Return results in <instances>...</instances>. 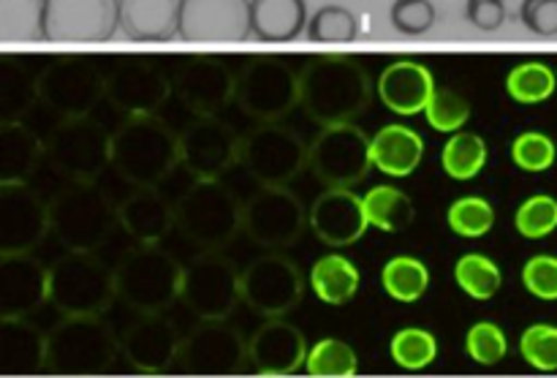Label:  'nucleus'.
Returning a JSON list of instances; mask_svg holds the SVG:
<instances>
[{
	"label": "nucleus",
	"mask_w": 557,
	"mask_h": 378,
	"mask_svg": "<svg viewBox=\"0 0 557 378\" xmlns=\"http://www.w3.org/2000/svg\"><path fill=\"white\" fill-rule=\"evenodd\" d=\"M370 93L368 71L346 54L313 58L299 74V103L324 129L359 118L368 109Z\"/></svg>",
	"instance_id": "nucleus-1"
},
{
	"label": "nucleus",
	"mask_w": 557,
	"mask_h": 378,
	"mask_svg": "<svg viewBox=\"0 0 557 378\" xmlns=\"http://www.w3.org/2000/svg\"><path fill=\"white\" fill-rule=\"evenodd\" d=\"M180 163V134L158 114L128 118L112 134V169L134 188H161Z\"/></svg>",
	"instance_id": "nucleus-2"
},
{
	"label": "nucleus",
	"mask_w": 557,
	"mask_h": 378,
	"mask_svg": "<svg viewBox=\"0 0 557 378\" xmlns=\"http://www.w3.org/2000/svg\"><path fill=\"white\" fill-rule=\"evenodd\" d=\"M114 227H117V207L98 183L69 180L49 199V232L65 251L96 254Z\"/></svg>",
	"instance_id": "nucleus-3"
},
{
	"label": "nucleus",
	"mask_w": 557,
	"mask_h": 378,
	"mask_svg": "<svg viewBox=\"0 0 557 378\" xmlns=\"http://www.w3.org/2000/svg\"><path fill=\"white\" fill-rule=\"evenodd\" d=\"M183 270L161 245H136L114 265L117 297L136 314H166L183 292Z\"/></svg>",
	"instance_id": "nucleus-4"
},
{
	"label": "nucleus",
	"mask_w": 557,
	"mask_h": 378,
	"mask_svg": "<svg viewBox=\"0 0 557 378\" xmlns=\"http://www.w3.org/2000/svg\"><path fill=\"white\" fill-rule=\"evenodd\" d=\"M185 237L201 251H223L243 229V202L223 180H196L174 199Z\"/></svg>",
	"instance_id": "nucleus-5"
},
{
	"label": "nucleus",
	"mask_w": 557,
	"mask_h": 378,
	"mask_svg": "<svg viewBox=\"0 0 557 378\" xmlns=\"http://www.w3.org/2000/svg\"><path fill=\"white\" fill-rule=\"evenodd\" d=\"M117 352V341L101 316H65L47 336V370L58 376L107 374Z\"/></svg>",
	"instance_id": "nucleus-6"
},
{
	"label": "nucleus",
	"mask_w": 557,
	"mask_h": 378,
	"mask_svg": "<svg viewBox=\"0 0 557 378\" xmlns=\"http://www.w3.org/2000/svg\"><path fill=\"white\" fill-rule=\"evenodd\" d=\"M114 297V267L96 254L69 251L49 267V303L63 316H101Z\"/></svg>",
	"instance_id": "nucleus-7"
},
{
	"label": "nucleus",
	"mask_w": 557,
	"mask_h": 378,
	"mask_svg": "<svg viewBox=\"0 0 557 378\" xmlns=\"http://www.w3.org/2000/svg\"><path fill=\"white\" fill-rule=\"evenodd\" d=\"M47 161L69 180L98 183L112 167V134L92 114L58 120L44 139Z\"/></svg>",
	"instance_id": "nucleus-8"
},
{
	"label": "nucleus",
	"mask_w": 557,
	"mask_h": 378,
	"mask_svg": "<svg viewBox=\"0 0 557 378\" xmlns=\"http://www.w3.org/2000/svg\"><path fill=\"white\" fill-rule=\"evenodd\" d=\"M310 145L281 123H259L239 139V163L261 185H288L308 167Z\"/></svg>",
	"instance_id": "nucleus-9"
},
{
	"label": "nucleus",
	"mask_w": 557,
	"mask_h": 378,
	"mask_svg": "<svg viewBox=\"0 0 557 378\" xmlns=\"http://www.w3.org/2000/svg\"><path fill=\"white\" fill-rule=\"evenodd\" d=\"M107 98V76L85 58H54L38 74V103L58 120L87 118Z\"/></svg>",
	"instance_id": "nucleus-10"
},
{
	"label": "nucleus",
	"mask_w": 557,
	"mask_h": 378,
	"mask_svg": "<svg viewBox=\"0 0 557 378\" xmlns=\"http://www.w3.org/2000/svg\"><path fill=\"white\" fill-rule=\"evenodd\" d=\"M234 101L256 123H281L299 103V74L286 60L253 58L239 71Z\"/></svg>",
	"instance_id": "nucleus-11"
},
{
	"label": "nucleus",
	"mask_w": 557,
	"mask_h": 378,
	"mask_svg": "<svg viewBox=\"0 0 557 378\" xmlns=\"http://www.w3.org/2000/svg\"><path fill=\"white\" fill-rule=\"evenodd\" d=\"M308 223V210L288 185H261L243 205V232L264 251L292 248Z\"/></svg>",
	"instance_id": "nucleus-12"
},
{
	"label": "nucleus",
	"mask_w": 557,
	"mask_h": 378,
	"mask_svg": "<svg viewBox=\"0 0 557 378\" xmlns=\"http://www.w3.org/2000/svg\"><path fill=\"white\" fill-rule=\"evenodd\" d=\"M180 300L185 308L201 321L228 319L243 300L239 294V272L221 251H201L183 270V292Z\"/></svg>",
	"instance_id": "nucleus-13"
},
{
	"label": "nucleus",
	"mask_w": 557,
	"mask_h": 378,
	"mask_svg": "<svg viewBox=\"0 0 557 378\" xmlns=\"http://www.w3.org/2000/svg\"><path fill=\"white\" fill-rule=\"evenodd\" d=\"M308 167L326 188H351L373 169L368 134L354 123L326 125L310 145Z\"/></svg>",
	"instance_id": "nucleus-14"
},
{
	"label": "nucleus",
	"mask_w": 557,
	"mask_h": 378,
	"mask_svg": "<svg viewBox=\"0 0 557 378\" xmlns=\"http://www.w3.org/2000/svg\"><path fill=\"white\" fill-rule=\"evenodd\" d=\"M239 294L253 314L264 319H283L299 305L305 283L297 265L272 251L239 272Z\"/></svg>",
	"instance_id": "nucleus-15"
},
{
	"label": "nucleus",
	"mask_w": 557,
	"mask_h": 378,
	"mask_svg": "<svg viewBox=\"0 0 557 378\" xmlns=\"http://www.w3.org/2000/svg\"><path fill=\"white\" fill-rule=\"evenodd\" d=\"M120 27V0H47L44 41L103 44Z\"/></svg>",
	"instance_id": "nucleus-16"
},
{
	"label": "nucleus",
	"mask_w": 557,
	"mask_h": 378,
	"mask_svg": "<svg viewBox=\"0 0 557 378\" xmlns=\"http://www.w3.org/2000/svg\"><path fill=\"white\" fill-rule=\"evenodd\" d=\"M180 363L194 376H234L243 374L248 359V343L237 327L226 319L201 321L180 346Z\"/></svg>",
	"instance_id": "nucleus-17"
},
{
	"label": "nucleus",
	"mask_w": 557,
	"mask_h": 378,
	"mask_svg": "<svg viewBox=\"0 0 557 378\" xmlns=\"http://www.w3.org/2000/svg\"><path fill=\"white\" fill-rule=\"evenodd\" d=\"M49 234V202L30 183L0 185V256L30 254Z\"/></svg>",
	"instance_id": "nucleus-18"
},
{
	"label": "nucleus",
	"mask_w": 557,
	"mask_h": 378,
	"mask_svg": "<svg viewBox=\"0 0 557 378\" xmlns=\"http://www.w3.org/2000/svg\"><path fill=\"white\" fill-rule=\"evenodd\" d=\"M239 139L218 114L196 118L180 134V163L196 180H221L239 161Z\"/></svg>",
	"instance_id": "nucleus-19"
},
{
	"label": "nucleus",
	"mask_w": 557,
	"mask_h": 378,
	"mask_svg": "<svg viewBox=\"0 0 557 378\" xmlns=\"http://www.w3.org/2000/svg\"><path fill=\"white\" fill-rule=\"evenodd\" d=\"M250 33V0H183V41L234 44L245 41Z\"/></svg>",
	"instance_id": "nucleus-20"
},
{
	"label": "nucleus",
	"mask_w": 557,
	"mask_h": 378,
	"mask_svg": "<svg viewBox=\"0 0 557 378\" xmlns=\"http://www.w3.org/2000/svg\"><path fill=\"white\" fill-rule=\"evenodd\" d=\"M172 87L190 112H196L199 118H212L234 101L237 76L221 58L199 54L180 65Z\"/></svg>",
	"instance_id": "nucleus-21"
},
{
	"label": "nucleus",
	"mask_w": 557,
	"mask_h": 378,
	"mask_svg": "<svg viewBox=\"0 0 557 378\" xmlns=\"http://www.w3.org/2000/svg\"><path fill=\"white\" fill-rule=\"evenodd\" d=\"M172 90L174 87L169 85L163 71L145 60H125L107 76V101L128 118L156 114L172 96Z\"/></svg>",
	"instance_id": "nucleus-22"
},
{
	"label": "nucleus",
	"mask_w": 557,
	"mask_h": 378,
	"mask_svg": "<svg viewBox=\"0 0 557 378\" xmlns=\"http://www.w3.org/2000/svg\"><path fill=\"white\" fill-rule=\"evenodd\" d=\"M177 330L163 314H139V319L128 327L123 336L120 352L125 363L139 374H163L172 368L174 359H180Z\"/></svg>",
	"instance_id": "nucleus-23"
},
{
	"label": "nucleus",
	"mask_w": 557,
	"mask_h": 378,
	"mask_svg": "<svg viewBox=\"0 0 557 378\" xmlns=\"http://www.w3.org/2000/svg\"><path fill=\"white\" fill-rule=\"evenodd\" d=\"M49 300V270L30 254L0 256V316L25 319Z\"/></svg>",
	"instance_id": "nucleus-24"
},
{
	"label": "nucleus",
	"mask_w": 557,
	"mask_h": 378,
	"mask_svg": "<svg viewBox=\"0 0 557 378\" xmlns=\"http://www.w3.org/2000/svg\"><path fill=\"white\" fill-rule=\"evenodd\" d=\"M308 221L315 237L332 248H348V245L359 243L364 229L370 227L364 218L362 196L354 194L351 188H330L315 196Z\"/></svg>",
	"instance_id": "nucleus-25"
},
{
	"label": "nucleus",
	"mask_w": 557,
	"mask_h": 378,
	"mask_svg": "<svg viewBox=\"0 0 557 378\" xmlns=\"http://www.w3.org/2000/svg\"><path fill=\"white\" fill-rule=\"evenodd\" d=\"M308 341L294 325L283 319H267L248 343V359L259 376H292L308 359Z\"/></svg>",
	"instance_id": "nucleus-26"
},
{
	"label": "nucleus",
	"mask_w": 557,
	"mask_h": 378,
	"mask_svg": "<svg viewBox=\"0 0 557 378\" xmlns=\"http://www.w3.org/2000/svg\"><path fill=\"white\" fill-rule=\"evenodd\" d=\"M433 93V71L424 63H419V60H395L379 76L381 101H384V107H389V112L400 114V118H413V114L424 112Z\"/></svg>",
	"instance_id": "nucleus-27"
},
{
	"label": "nucleus",
	"mask_w": 557,
	"mask_h": 378,
	"mask_svg": "<svg viewBox=\"0 0 557 378\" xmlns=\"http://www.w3.org/2000/svg\"><path fill=\"white\" fill-rule=\"evenodd\" d=\"M117 223L139 245H161V240L177 227L174 202L158 188H136L117 207Z\"/></svg>",
	"instance_id": "nucleus-28"
},
{
	"label": "nucleus",
	"mask_w": 557,
	"mask_h": 378,
	"mask_svg": "<svg viewBox=\"0 0 557 378\" xmlns=\"http://www.w3.org/2000/svg\"><path fill=\"white\" fill-rule=\"evenodd\" d=\"M183 0H120V27L131 41L158 44L180 36Z\"/></svg>",
	"instance_id": "nucleus-29"
},
{
	"label": "nucleus",
	"mask_w": 557,
	"mask_h": 378,
	"mask_svg": "<svg viewBox=\"0 0 557 378\" xmlns=\"http://www.w3.org/2000/svg\"><path fill=\"white\" fill-rule=\"evenodd\" d=\"M47 368V338L25 319L0 316V376H30Z\"/></svg>",
	"instance_id": "nucleus-30"
},
{
	"label": "nucleus",
	"mask_w": 557,
	"mask_h": 378,
	"mask_svg": "<svg viewBox=\"0 0 557 378\" xmlns=\"http://www.w3.org/2000/svg\"><path fill=\"white\" fill-rule=\"evenodd\" d=\"M47 158L44 139L27 123H0V185L30 183Z\"/></svg>",
	"instance_id": "nucleus-31"
},
{
	"label": "nucleus",
	"mask_w": 557,
	"mask_h": 378,
	"mask_svg": "<svg viewBox=\"0 0 557 378\" xmlns=\"http://www.w3.org/2000/svg\"><path fill=\"white\" fill-rule=\"evenodd\" d=\"M424 156V139L419 131L408 129L403 123L384 125L379 134L370 139V158L379 172L389 174V178H408L417 172Z\"/></svg>",
	"instance_id": "nucleus-32"
},
{
	"label": "nucleus",
	"mask_w": 557,
	"mask_h": 378,
	"mask_svg": "<svg viewBox=\"0 0 557 378\" xmlns=\"http://www.w3.org/2000/svg\"><path fill=\"white\" fill-rule=\"evenodd\" d=\"M250 31L259 41L286 44L308 31L305 0H250Z\"/></svg>",
	"instance_id": "nucleus-33"
},
{
	"label": "nucleus",
	"mask_w": 557,
	"mask_h": 378,
	"mask_svg": "<svg viewBox=\"0 0 557 378\" xmlns=\"http://www.w3.org/2000/svg\"><path fill=\"white\" fill-rule=\"evenodd\" d=\"M38 74L22 60L0 58V123H22L36 109Z\"/></svg>",
	"instance_id": "nucleus-34"
},
{
	"label": "nucleus",
	"mask_w": 557,
	"mask_h": 378,
	"mask_svg": "<svg viewBox=\"0 0 557 378\" xmlns=\"http://www.w3.org/2000/svg\"><path fill=\"white\" fill-rule=\"evenodd\" d=\"M359 270L343 254H326L310 267V286L326 305H346L359 292Z\"/></svg>",
	"instance_id": "nucleus-35"
},
{
	"label": "nucleus",
	"mask_w": 557,
	"mask_h": 378,
	"mask_svg": "<svg viewBox=\"0 0 557 378\" xmlns=\"http://www.w3.org/2000/svg\"><path fill=\"white\" fill-rule=\"evenodd\" d=\"M364 218L373 229L386 234L403 232L408 223L413 221V205L408 199L406 191L395 188V185H375L362 196Z\"/></svg>",
	"instance_id": "nucleus-36"
},
{
	"label": "nucleus",
	"mask_w": 557,
	"mask_h": 378,
	"mask_svg": "<svg viewBox=\"0 0 557 378\" xmlns=\"http://www.w3.org/2000/svg\"><path fill=\"white\" fill-rule=\"evenodd\" d=\"M557 90V74L549 63L544 60H522L515 69L506 74V93L511 101L525 103H544L555 96Z\"/></svg>",
	"instance_id": "nucleus-37"
},
{
	"label": "nucleus",
	"mask_w": 557,
	"mask_h": 378,
	"mask_svg": "<svg viewBox=\"0 0 557 378\" xmlns=\"http://www.w3.org/2000/svg\"><path fill=\"white\" fill-rule=\"evenodd\" d=\"M47 0H0V44L44 41Z\"/></svg>",
	"instance_id": "nucleus-38"
},
{
	"label": "nucleus",
	"mask_w": 557,
	"mask_h": 378,
	"mask_svg": "<svg viewBox=\"0 0 557 378\" xmlns=\"http://www.w3.org/2000/svg\"><path fill=\"white\" fill-rule=\"evenodd\" d=\"M381 286L397 303H417L430 286V270L417 256H395L381 270Z\"/></svg>",
	"instance_id": "nucleus-39"
},
{
	"label": "nucleus",
	"mask_w": 557,
	"mask_h": 378,
	"mask_svg": "<svg viewBox=\"0 0 557 378\" xmlns=\"http://www.w3.org/2000/svg\"><path fill=\"white\" fill-rule=\"evenodd\" d=\"M487 163V142L471 131H457L449 136L441 153V167L451 180H473Z\"/></svg>",
	"instance_id": "nucleus-40"
},
{
	"label": "nucleus",
	"mask_w": 557,
	"mask_h": 378,
	"mask_svg": "<svg viewBox=\"0 0 557 378\" xmlns=\"http://www.w3.org/2000/svg\"><path fill=\"white\" fill-rule=\"evenodd\" d=\"M455 281L468 297L484 303V300H493L500 292V286H504V272H500V267L490 256L466 254L455 265Z\"/></svg>",
	"instance_id": "nucleus-41"
},
{
	"label": "nucleus",
	"mask_w": 557,
	"mask_h": 378,
	"mask_svg": "<svg viewBox=\"0 0 557 378\" xmlns=\"http://www.w3.org/2000/svg\"><path fill=\"white\" fill-rule=\"evenodd\" d=\"M305 370L313 378H351L359 374V357L346 341L324 338L308 352Z\"/></svg>",
	"instance_id": "nucleus-42"
},
{
	"label": "nucleus",
	"mask_w": 557,
	"mask_h": 378,
	"mask_svg": "<svg viewBox=\"0 0 557 378\" xmlns=\"http://www.w3.org/2000/svg\"><path fill=\"white\" fill-rule=\"evenodd\" d=\"M389 354L397 368L403 370H424L438 357V341L424 327H403L395 332L389 343Z\"/></svg>",
	"instance_id": "nucleus-43"
},
{
	"label": "nucleus",
	"mask_w": 557,
	"mask_h": 378,
	"mask_svg": "<svg viewBox=\"0 0 557 378\" xmlns=\"http://www.w3.org/2000/svg\"><path fill=\"white\" fill-rule=\"evenodd\" d=\"M308 38L313 44H351L359 38V20L346 5H321L308 20Z\"/></svg>",
	"instance_id": "nucleus-44"
},
{
	"label": "nucleus",
	"mask_w": 557,
	"mask_h": 378,
	"mask_svg": "<svg viewBox=\"0 0 557 378\" xmlns=\"http://www.w3.org/2000/svg\"><path fill=\"white\" fill-rule=\"evenodd\" d=\"M446 223H449L451 232L460 234V237H484V234L495 227V207L490 205L484 196H460V199L451 202V207L446 210Z\"/></svg>",
	"instance_id": "nucleus-45"
},
{
	"label": "nucleus",
	"mask_w": 557,
	"mask_h": 378,
	"mask_svg": "<svg viewBox=\"0 0 557 378\" xmlns=\"http://www.w3.org/2000/svg\"><path fill=\"white\" fill-rule=\"evenodd\" d=\"M517 232L525 240H544L557 232V199L549 194H533L517 207Z\"/></svg>",
	"instance_id": "nucleus-46"
},
{
	"label": "nucleus",
	"mask_w": 557,
	"mask_h": 378,
	"mask_svg": "<svg viewBox=\"0 0 557 378\" xmlns=\"http://www.w3.org/2000/svg\"><path fill=\"white\" fill-rule=\"evenodd\" d=\"M557 158V145L553 136L544 134V131H522L511 142V161L515 167H520L522 172L542 174L547 169H553Z\"/></svg>",
	"instance_id": "nucleus-47"
},
{
	"label": "nucleus",
	"mask_w": 557,
	"mask_h": 378,
	"mask_svg": "<svg viewBox=\"0 0 557 378\" xmlns=\"http://www.w3.org/2000/svg\"><path fill=\"white\" fill-rule=\"evenodd\" d=\"M424 114H428V123L435 131H441V134H457L471 120V103L460 93L435 87L433 98L424 107Z\"/></svg>",
	"instance_id": "nucleus-48"
},
{
	"label": "nucleus",
	"mask_w": 557,
	"mask_h": 378,
	"mask_svg": "<svg viewBox=\"0 0 557 378\" xmlns=\"http://www.w3.org/2000/svg\"><path fill=\"white\" fill-rule=\"evenodd\" d=\"M520 354L539 374H555L557 370V325L539 321L531 325L520 338Z\"/></svg>",
	"instance_id": "nucleus-49"
},
{
	"label": "nucleus",
	"mask_w": 557,
	"mask_h": 378,
	"mask_svg": "<svg viewBox=\"0 0 557 378\" xmlns=\"http://www.w3.org/2000/svg\"><path fill=\"white\" fill-rule=\"evenodd\" d=\"M466 352L473 363L490 368V365H498L506 357L509 341H506V332L500 330V325H495V321H476L466 336Z\"/></svg>",
	"instance_id": "nucleus-50"
},
{
	"label": "nucleus",
	"mask_w": 557,
	"mask_h": 378,
	"mask_svg": "<svg viewBox=\"0 0 557 378\" xmlns=\"http://www.w3.org/2000/svg\"><path fill=\"white\" fill-rule=\"evenodd\" d=\"M435 5L433 0H395L389 9V20L397 33L403 36H424L435 25Z\"/></svg>",
	"instance_id": "nucleus-51"
},
{
	"label": "nucleus",
	"mask_w": 557,
	"mask_h": 378,
	"mask_svg": "<svg viewBox=\"0 0 557 378\" xmlns=\"http://www.w3.org/2000/svg\"><path fill=\"white\" fill-rule=\"evenodd\" d=\"M522 286L542 303H557V256H531L522 267Z\"/></svg>",
	"instance_id": "nucleus-52"
},
{
	"label": "nucleus",
	"mask_w": 557,
	"mask_h": 378,
	"mask_svg": "<svg viewBox=\"0 0 557 378\" xmlns=\"http://www.w3.org/2000/svg\"><path fill=\"white\" fill-rule=\"evenodd\" d=\"M520 22L539 38L557 36V0H522Z\"/></svg>",
	"instance_id": "nucleus-53"
},
{
	"label": "nucleus",
	"mask_w": 557,
	"mask_h": 378,
	"mask_svg": "<svg viewBox=\"0 0 557 378\" xmlns=\"http://www.w3.org/2000/svg\"><path fill=\"white\" fill-rule=\"evenodd\" d=\"M506 0H468L466 3V20L471 22L476 31L495 33L506 25Z\"/></svg>",
	"instance_id": "nucleus-54"
}]
</instances>
